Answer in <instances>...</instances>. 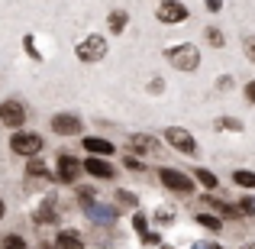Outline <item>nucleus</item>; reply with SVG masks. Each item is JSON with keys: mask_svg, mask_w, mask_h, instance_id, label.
Here are the masks:
<instances>
[{"mask_svg": "<svg viewBox=\"0 0 255 249\" xmlns=\"http://www.w3.org/2000/svg\"><path fill=\"white\" fill-rule=\"evenodd\" d=\"M165 58H168V65L178 68V71H197L200 68V52H197V45H191V42L165 49Z\"/></svg>", "mask_w": 255, "mask_h": 249, "instance_id": "obj_1", "label": "nucleus"}, {"mask_svg": "<svg viewBox=\"0 0 255 249\" xmlns=\"http://www.w3.org/2000/svg\"><path fill=\"white\" fill-rule=\"evenodd\" d=\"M10 149L23 159H32V156L42 152V136H39V133H29V130H16L10 136Z\"/></svg>", "mask_w": 255, "mask_h": 249, "instance_id": "obj_2", "label": "nucleus"}, {"mask_svg": "<svg viewBox=\"0 0 255 249\" xmlns=\"http://www.w3.org/2000/svg\"><path fill=\"white\" fill-rule=\"evenodd\" d=\"M75 55L81 58V62H87V65L100 62V58L107 55V39L94 32V36H87L84 42H78V45H75Z\"/></svg>", "mask_w": 255, "mask_h": 249, "instance_id": "obj_3", "label": "nucleus"}, {"mask_svg": "<svg viewBox=\"0 0 255 249\" xmlns=\"http://www.w3.org/2000/svg\"><path fill=\"white\" fill-rule=\"evenodd\" d=\"M158 181L174 194H194V178H187L178 168H162V172H158Z\"/></svg>", "mask_w": 255, "mask_h": 249, "instance_id": "obj_4", "label": "nucleus"}, {"mask_svg": "<svg viewBox=\"0 0 255 249\" xmlns=\"http://www.w3.org/2000/svg\"><path fill=\"white\" fill-rule=\"evenodd\" d=\"M165 143L174 146L181 156H197V139L187 130H181V126H168V130H165Z\"/></svg>", "mask_w": 255, "mask_h": 249, "instance_id": "obj_5", "label": "nucleus"}, {"mask_svg": "<svg viewBox=\"0 0 255 249\" xmlns=\"http://www.w3.org/2000/svg\"><path fill=\"white\" fill-rule=\"evenodd\" d=\"M158 23H165V26H174V23H184L187 16H191V10H187L184 3H178V0H162L158 3Z\"/></svg>", "mask_w": 255, "mask_h": 249, "instance_id": "obj_6", "label": "nucleus"}, {"mask_svg": "<svg viewBox=\"0 0 255 249\" xmlns=\"http://www.w3.org/2000/svg\"><path fill=\"white\" fill-rule=\"evenodd\" d=\"M81 207H84V214L94 220V224H113V220H117V214H120V207L100 204L97 198H91V201H81Z\"/></svg>", "mask_w": 255, "mask_h": 249, "instance_id": "obj_7", "label": "nucleus"}, {"mask_svg": "<svg viewBox=\"0 0 255 249\" xmlns=\"http://www.w3.org/2000/svg\"><path fill=\"white\" fill-rule=\"evenodd\" d=\"M0 123L19 130V126L26 123V107L19 104V100H3V104H0Z\"/></svg>", "mask_w": 255, "mask_h": 249, "instance_id": "obj_8", "label": "nucleus"}, {"mask_svg": "<svg viewBox=\"0 0 255 249\" xmlns=\"http://www.w3.org/2000/svg\"><path fill=\"white\" fill-rule=\"evenodd\" d=\"M52 130H55L58 136H78V133L84 130V120L75 117V113H55V117H52Z\"/></svg>", "mask_w": 255, "mask_h": 249, "instance_id": "obj_9", "label": "nucleus"}, {"mask_svg": "<svg viewBox=\"0 0 255 249\" xmlns=\"http://www.w3.org/2000/svg\"><path fill=\"white\" fill-rule=\"evenodd\" d=\"M84 162L75 156H58V165H55V178L65 181V185H71V181H78V175H81Z\"/></svg>", "mask_w": 255, "mask_h": 249, "instance_id": "obj_10", "label": "nucleus"}, {"mask_svg": "<svg viewBox=\"0 0 255 249\" xmlns=\"http://www.w3.org/2000/svg\"><path fill=\"white\" fill-rule=\"evenodd\" d=\"M129 149L136 156H155L162 146H158V136H149V133H132L129 136Z\"/></svg>", "mask_w": 255, "mask_h": 249, "instance_id": "obj_11", "label": "nucleus"}, {"mask_svg": "<svg viewBox=\"0 0 255 249\" xmlns=\"http://www.w3.org/2000/svg\"><path fill=\"white\" fill-rule=\"evenodd\" d=\"M32 220H36L39 227H52V224H58V204H55V198H42V204L36 207Z\"/></svg>", "mask_w": 255, "mask_h": 249, "instance_id": "obj_12", "label": "nucleus"}, {"mask_svg": "<svg viewBox=\"0 0 255 249\" xmlns=\"http://www.w3.org/2000/svg\"><path fill=\"white\" fill-rule=\"evenodd\" d=\"M84 172H91L94 178H100V181H110L113 175H117V172H113V165L107 162L104 156H87L84 159Z\"/></svg>", "mask_w": 255, "mask_h": 249, "instance_id": "obj_13", "label": "nucleus"}, {"mask_svg": "<svg viewBox=\"0 0 255 249\" xmlns=\"http://www.w3.org/2000/svg\"><path fill=\"white\" fill-rule=\"evenodd\" d=\"M204 204L207 207H210V211H217L220 214V217H226V220H233V217H243V207H236V204H226V201H220V198H210V194H207V198H204Z\"/></svg>", "mask_w": 255, "mask_h": 249, "instance_id": "obj_14", "label": "nucleus"}, {"mask_svg": "<svg viewBox=\"0 0 255 249\" xmlns=\"http://www.w3.org/2000/svg\"><path fill=\"white\" fill-rule=\"evenodd\" d=\"M39 181H52V175H49V168H45L42 159L32 156L29 165H26V185H39Z\"/></svg>", "mask_w": 255, "mask_h": 249, "instance_id": "obj_15", "label": "nucleus"}, {"mask_svg": "<svg viewBox=\"0 0 255 249\" xmlns=\"http://www.w3.org/2000/svg\"><path fill=\"white\" fill-rule=\"evenodd\" d=\"M81 146L91 152V156H113V152H117V146L107 143V139H100V136H84Z\"/></svg>", "mask_w": 255, "mask_h": 249, "instance_id": "obj_16", "label": "nucleus"}, {"mask_svg": "<svg viewBox=\"0 0 255 249\" xmlns=\"http://www.w3.org/2000/svg\"><path fill=\"white\" fill-rule=\"evenodd\" d=\"M55 246L58 249H84V240H81V233H75V230H62L55 237Z\"/></svg>", "mask_w": 255, "mask_h": 249, "instance_id": "obj_17", "label": "nucleus"}, {"mask_svg": "<svg viewBox=\"0 0 255 249\" xmlns=\"http://www.w3.org/2000/svg\"><path fill=\"white\" fill-rule=\"evenodd\" d=\"M126 23H129V13H126V10H113L110 16H107V26H110L113 36H120V32L126 29Z\"/></svg>", "mask_w": 255, "mask_h": 249, "instance_id": "obj_18", "label": "nucleus"}, {"mask_svg": "<svg viewBox=\"0 0 255 249\" xmlns=\"http://www.w3.org/2000/svg\"><path fill=\"white\" fill-rule=\"evenodd\" d=\"M113 198H117V207H123V211H139V198L132 191H117Z\"/></svg>", "mask_w": 255, "mask_h": 249, "instance_id": "obj_19", "label": "nucleus"}, {"mask_svg": "<svg viewBox=\"0 0 255 249\" xmlns=\"http://www.w3.org/2000/svg\"><path fill=\"white\" fill-rule=\"evenodd\" d=\"M233 181H236L239 188H246V191H252L255 188V172H249V168H236V172H233Z\"/></svg>", "mask_w": 255, "mask_h": 249, "instance_id": "obj_20", "label": "nucleus"}, {"mask_svg": "<svg viewBox=\"0 0 255 249\" xmlns=\"http://www.w3.org/2000/svg\"><path fill=\"white\" fill-rule=\"evenodd\" d=\"M194 220H197L200 227H207V230H210V233H220V230H223V220H220L217 214H197V217H194Z\"/></svg>", "mask_w": 255, "mask_h": 249, "instance_id": "obj_21", "label": "nucleus"}, {"mask_svg": "<svg viewBox=\"0 0 255 249\" xmlns=\"http://www.w3.org/2000/svg\"><path fill=\"white\" fill-rule=\"evenodd\" d=\"M194 178H197L200 185L207 188V191H217V185H220V181H217V175H213V172H207V168H194Z\"/></svg>", "mask_w": 255, "mask_h": 249, "instance_id": "obj_22", "label": "nucleus"}, {"mask_svg": "<svg viewBox=\"0 0 255 249\" xmlns=\"http://www.w3.org/2000/svg\"><path fill=\"white\" fill-rule=\"evenodd\" d=\"M0 249H29V243H26L19 233H6V237L0 240Z\"/></svg>", "mask_w": 255, "mask_h": 249, "instance_id": "obj_23", "label": "nucleus"}, {"mask_svg": "<svg viewBox=\"0 0 255 249\" xmlns=\"http://www.w3.org/2000/svg\"><path fill=\"white\" fill-rule=\"evenodd\" d=\"M204 39L213 45V49H223V45H226V36L217 29V26H207V29H204Z\"/></svg>", "mask_w": 255, "mask_h": 249, "instance_id": "obj_24", "label": "nucleus"}, {"mask_svg": "<svg viewBox=\"0 0 255 249\" xmlns=\"http://www.w3.org/2000/svg\"><path fill=\"white\" fill-rule=\"evenodd\" d=\"M217 130H226V133H243V123L236 117H220L217 120Z\"/></svg>", "mask_w": 255, "mask_h": 249, "instance_id": "obj_25", "label": "nucleus"}, {"mask_svg": "<svg viewBox=\"0 0 255 249\" xmlns=\"http://www.w3.org/2000/svg\"><path fill=\"white\" fill-rule=\"evenodd\" d=\"M23 52L29 58H36V62H42V52L36 49V39H32V36H23Z\"/></svg>", "mask_w": 255, "mask_h": 249, "instance_id": "obj_26", "label": "nucleus"}, {"mask_svg": "<svg viewBox=\"0 0 255 249\" xmlns=\"http://www.w3.org/2000/svg\"><path fill=\"white\" fill-rule=\"evenodd\" d=\"M132 227H136V233H139V237H145V227H149V220H145V214L132 211Z\"/></svg>", "mask_w": 255, "mask_h": 249, "instance_id": "obj_27", "label": "nucleus"}, {"mask_svg": "<svg viewBox=\"0 0 255 249\" xmlns=\"http://www.w3.org/2000/svg\"><path fill=\"white\" fill-rule=\"evenodd\" d=\"M155 220H158L162 227H168L171 220H174V211H171V207H158V211H155Z\"/></svg>", "mask_w": 255, "mask_h": 249, "instance_id": "obj_28", "label": "nucleus"}, {"mask_svg": "<svg viewBox=\"0 0 255 249\" xmlns=\"http://www.w3.org/2000/svg\"><path fill=\"white\" fill-rule=\"evenodd\" d=\"M123 168H129V172H142V162H139L136 152H129V156L123 159Z\"/></svg>", "mask_w": 255, "mask_h": 249, "instance_id": "obj_29", "label": "nucleus"}, {"mask_svg": "<svg viewBox=\"0 0 255 249\" xmlns=\"http://www.w3.org/2000/svg\"><path fill=\"white\" fill-rule=\"evenodd\" d=\"M243 49H246V55H249V62L255 65V36H246L243 39Z\"/></svg>", "mask_w": 255, "mask_h": 249, "instance_id": "obj_30", "label": "nucleus"}, {"mask_svg": "<svg viewBox=\"0 0 255 249\" xmlns=\"http://www.w3.org/2000/svg\"><path fill=\"white\" fill-rule=\"evenodd\" d=\"M165 91V81H162V78H152V81H149V94H162Z\"/></svg>", "mask_w": 255, "mask_h": 249, "instance_id": "obj_31", "label": "nucleus"}, {"mask_svg": "<svg viewBox=\"0 0 255 249\" xmlns=\"http://www.w3.org/2000/svg\"><path fill=\"white\" fill-rule=\"evenodd\" d=\"M239 207H243L249 217H255V198H243V204H239Z\"/></svg>", "mask_w": 255, "mask_h": 249, "instance_id": "obj_32", "label": "nucleus"}, {"mask_svg": "<svg viewBox=\"0 0 255 249\" xmlns=\"http://www.w3.org/2000/svg\"><path fill=\"white\" fill-rule=\"evenodd\" d=\"M204 6L210 13H220V10H223V0H204Z\"/></svg>", "mask_w": 255, "mask_h": 249, "instance_id": "obj_33", "label": "nucleus"}, {"mask_svg": "<svg viewBox=\"0 0 255 249\" xmlns=\"http://www.w3.org/2000/svg\"><path fill=\"white\" fill-rule=\"evenodd\" d=\"M142 243H145V246H162V240H158V233H145Z\"/></svg>", "mask_w": 255, "mask_h": 249, "instance_id": "obj_34", "label": "nucleus"}, {"mask_svg": "<svg viewBox=\"0 0 255 249\" xmlns=\"http://www.w3.org/2000/svg\"><path fill=\"white\" fill-rule=\"evenodd\" d=\"M217 87H220V91H230V87H233V78H230V75H223V78L217 81Z\"/></svg>", "mask_w": 255, "mask_h": 249, "instance_id": "obj_35", "label": "nucleus"}, {"mask_svg": "<svg viewBox=\"0 0 255 249\" xmlns=\"http://www.w3.org/2000/svg\"><path fill=\"white\" fill-rule=\"evenodd\" d=\"M246 100H249V104H255V81L246 84Z\"/></svg>", "mask_w": 255, "mask_h": 249, "instance_id": "obj_36", "label": "nucleus"}, {"mask_svg": "<svg viewBox=\"0 0 255 249\" xmlns=\"http://www.w3.org/2000/svg\"><path fill=\"white\" fill-rule=\"evenodd\" d=\"M194 249H223L220 243H194Z\"/></svg>", "mask_w": 255, "mask_h": 249, "instance_id": "obj_37", "label": "nucleus"}, {"mask_svg": "<svg viewBox=\"0 0 255 249\" xmlns=\"http://www.w3.org/2000/svg\"><path fill=\"white\" fill-rule=\"evenodd\" d=\"M3 214H6V204H3V198H0V220H3Z\"/></svg>", "mask_w": 255, "mask_h": 249, "instance_id": "obj_38", "label": "nucleus"}, {"mask_svg": "<svg viewBox=\"0 0 255 249\" xmlns=\"http://www.w3.org/2000/svg\"><path fill=\"white\" fill-rule=\"evenodd\" d=\"M243 249H255V243H249V246H243Z\"/></svg>", "mask_w": 255, "mask_h": 249, "instance_id": "obj_39", "label": "nucleus"}, {"mask_svg": "<svg viewBox=\"0 0 255 249\" xmlns=\"http://www.w3.org/2000/svg\"><path fill=\"white\" fill-rule=\"evenodd\" d=\"M158 249H171V246H158Z\"/></svg>", "mask_w": 255, "mask_h": 249, "instance_id": "obj_40", "label": "nucleus"}]
</instances>
